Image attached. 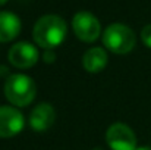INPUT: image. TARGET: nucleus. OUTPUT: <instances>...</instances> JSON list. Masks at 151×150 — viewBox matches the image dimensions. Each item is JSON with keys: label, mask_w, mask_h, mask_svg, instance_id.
<instances>
[{"label": "nucleus", "mask_w": 151, "mask_h": 150, "mask_svg": "<svg viewBox=\"0 0 151 150\" xmlns=\"http://www.w3.org/2000/svg\"><path fill=\"white\" fill-rule=\"evenodd\" d=\"M6 1H7V0H0V6H1V4H4Z\"/></svg>", "instance_id": "obj_14"}, {"label": "nucleus", "mask_w": 151, "mask_h": 150, "mask_svg": "<svg viewBox=\"0 0 151 150\" xmlns=\"http://www.w3.org/2000/svg\"><path fill=\"white\" fill-rule=\"evenodd\" d=\"M135 33L125 24H111L103 33V44L116 54H126L135 47Z\"/></svg>", "instance_id": "obj_3"}, {"label": "nucleus", "mask_w": 151, "mask_h": 150, "mask_svg": "<svg viewBox=\"0 0 151 150\" xmlns=\"http://www.w3.org/2000/svg\"><path fill=\"white\" fill-rule=\"evenodd\" d=\"M141 40H142V43H144L147 47L151 49V24L145 25V27L142 28V31H141Z\"/></svg>", "instance_id": "obj_11"}, {"label": "nucleus", "mask_w": 151, "mask_h": 150, "mask_svg": "<svg viewBox=\"0 0 151 150\" xmlns=\"http://www.w3.org/2000/svg\"><path fill=\"white\" fill-rule=\"evenodd\" d=\"M94 150H101V149H94Z\"/></svg>", "instance_id": "obj_15"}, {"label": "nucleus", "mask_w": 151, "mask_h": 150, "mask_svg": "<svg viewBox=\"0 0 151 150\" xmlns=\"http://www.w3.org/2000/svg\"><path fill=\"white\" fill-rule=\"evenodd\" d=\"M106 141L111 150H137L135 133L122 122H116L106 131Z\"/></svg>", "instance_id": "obj_5"}, {"label": "nucleus", "mask_w": 151, "mask_h": 150, "mask_svg": "<svg viewBox=\"0 0 151 150\" xmlns=\"http://www.w3.org/2000/svg\"><path fill=\"white\" fill-rule=\"evenodd\" d=\"M7 59L15 68L27 69L38 62V50L31 43L19 41L10 47L7 53Z\"/></svg>", "instance_id": "obj_6"}, {"label": "nucleus", "mask_w": 151, "mask_h": 150, "mask_svg": "<svg viewBox=\"0 0 151 150\" xmlns=\"http://www.w3.org/2000/svg\"><path fill=\"white\" fill-rule=\"evenodd\" d=\"M107 60H109L107 53L103 47H93V49L87 50L85 54L82 56V66L87 72L97 74L106 68Z\"/></svg>", "instance_id": "obj_10"}, {"label": "nucleus", "mask_w": 151, "mask_h": 150, "mask_svg": "<svg viewBox=\"0 0 151 150\" xmlns=\"http://www.w3.org/2000/svg\"><path fill=\"white\" fill-rule=\"evenodd\" d=\"M21 33V19L12 12H0V43L12 41Z\"/></svg>", "instance_id": "obj_9"}, {"label": "nucleus", "mask_w": 151, "mask_h": 150, "mask_svg": "<svg viewBox=\"0 0 151 150\" xmlns=\"http://www.w3.org/2000/svg\"><path fill=\"white\" fill-rule=\"evenodd\" d=\"M4 96L12 104L18 107L28 106L37 94L34 80L25 74H12L4 81Z\"/></svg>", "instance_id": "obj_2"}, {"label": "nucleus", "mask_w": 151, "mask_h": 150, "mask_svg": "<svg viewBox=\"0 0 151 150\" xmlns=\"http://www.w3.org/2000/svg\"><path fill=\"white\" fill-rule=\"evenodd\" d=\"M54 119H56V112L50 103H38L29 113L28 121H29V127L34 131L43 133L47 131L53 125Z\"/></svg>", "instance_id": "obj_8"}, {"label": "nucleus", "mask_w": 151, "mask_h": 150, "mask_svg": "<svg viewBox=\"0 0 151 150\" xmlns=\"http://www.w3.org/2000/svg\"><path fill=\"white\" fill-rule=\"evenodd\" d=\"M54 57H56V54H54V51H51V50H47L46 53H44V60L49 63V62H54Z\"/></svg>", "instance_id": "obj_12"}, {"label": "nucleus", "mask_w": 151, "mask_h": 150, "mask_svg": "<svg viewBox=\"0 0 151 150\" xmlns=\"http://www.w3.org/2000/svg\"><path fill=\"white\" fill-rule=\"evenodd\" d=\"M72 27H73L75 36L81 41H85V43L96 41L101 31L100 21L91 12H87V10H81L73 16Z\"/></svg>", "instance_id": "obj_4"}, {"label": "nucleus", "mask_w": 151, "mask_h": 150, "mask_svg": "<svg viewBox=\"0 0 151 150\" xmlns=\"http://www.w3.org/2000/svg\"><path fill=\"white\" fill-rule=\"evenodd\" d=\"M24 115L12 106H0V138H10L24 128Z\"/></svg>", "instance_id": "obj_7"}, {"label": "nucleus", "mask_w": 151, "mask_h": 150, "mask_svg": "<svg viewBox=\"0 0 151 150\" xmlns=\"http://www.w3.org/2000/svg\"><path fill=\"white\" fill-rule=\"evenodd\" d=\"M137 150H151V146H141V147H137Z\"/></svg>", "instance_id": "obj_13"}, {"label": "nucleus", "mask_w": 151, "mask_h": 150, "mask_svg": "<svg viewBox=\"0 0 151 150\" xmlns=\"http://www.w3.org/2000/svg\"><path fill=\"white\" fill-rule=\"evenodd\" d=\"M66 33L68 27L63 18L57 15H44L35 22L32 37L40 47L51 50L63 43Z\"/></svg>", "instance_id": "obj_1"}]
</instances>
